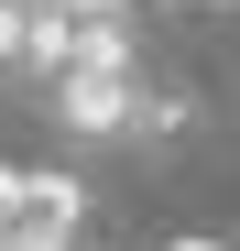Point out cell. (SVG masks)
<instances>
[{
	"instance_id": "obj_1",
	"label": "cell",
	"mask_w": 240,
	"mask_h": 251,
	"mask_svg": "<svg viewBox=\"0 0 240 251\" xmlns=\"http://www.w3.org/2000/svg\"><path fill=\"white\" fill-rule=\"evenodd\" d=\"M76 229H88V197H76V175L0 164V251H76Z\"/></svg>"
},
{
	"instance_id": "obj_2",
	"label": "cell",
	"mask_w": 240,
	"mask_h": 251,
	"mask_svg": "<svg viewBox=\"0 0 240 251\" xmlns=\"http://www.w3.org/2000/svg\"><path fill=\"white\" fill-rule=\"evenodd\" d=\"M186 131H196V99H186V88H142V109H131V142H142V153H175Z\"/></svg>"
},
{
	"instance_id": "obj_3",
	"label": "cell",
	"mask_w": 240,
	"mask_h": 251,
	"mask_svg": "<svg viewBox=\"0 0 240 251\" xmlns=\"http://www.w3.org/2000/svg\"><path fill=\"white\" fill-rule=\"evenodd\" d=\"M175 251H218V240H175Z\"/></svg>"
}]
</instances>
